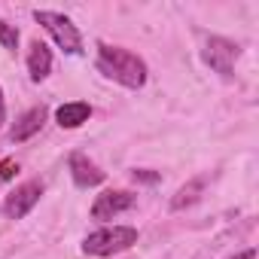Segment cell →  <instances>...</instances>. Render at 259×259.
Listing matches in <instances>:
<instances>
[{
  "mask_svg": "<svg viewBox=\"0 0 259 259\" xmlns=\"http://www.w3.org/2000/svg\"><path fill=\"white\" fill-rule=\"evenodd\" d=\"M95 64H98V70L107 79H113V82H119L125 89H141L147 82V64H144V58L135 55V52H128V49H122V46L98 43Z\"/></svg>",
  "mask_w": 259,
  "mask_h": 259,
  "instance_id": "1",
  "label": "cell"
},
{
  "mask_svg": "<svg viewBox=\"0 0 259 259\" xmlns=\"http://www.w3.org/2000/svg\"><path fill=\"white\" fill-rule=\"evenodd\" d=\"M132 244H138V229L135 226H113V229H98V232L85 235L82 253L85 256H113V253L128 250Z\"/></svg>",
  "mask_w": 259,
  "mask_h": 259,
  "instance_id": "2",
  "label": "cell"
},
{
  "mask_svg": "<svg viewBox=\"0 0 259 259\" xmlns=\"http://www.w3.org/2000/svg\"><path fill=\"white\" fill-rule=\"evenodd\" d=\"M34 19H37V25L46 28V34L58 43L61 52H67V55H82V34L76 31V25H73L67 16L49 13V10H37Z\"/></svg>",
  "mask_w": 259,
  "mask_h": 259,
  "instance_id": "3",
  "label": "cell"
},
{
  "mask_svg": "<svg viewBox=\"0 0 259 259\" xmlns=\"http://www.w3.org/2000/svg\"><path fill=\"white\" fill-rule=\"evenodd\" d=\"M238 55H241L238 43H232V40H226V37H207V43H204V49H201L204 64H207L210 70H217L220 76H232Z\"/></svg>",
  "mask_w": 259,
  "mask_h": 259,
  "instance_id": "4",
  "label": "cell"
},
{
  "mask_svg": "<svg viewBox=\"0 0 259 259\" xmlns=\"http://www.w3.org/2000/svg\"><path fill=\"white\" fill-rule=\"evenodd\" d=\"M40 195H43V183H40V180H28V183L16 186V189L7 195V201H4V217H7V220H22V217H28V213L37 207Z\"/></svg>",
  "mask_w": 259,
  "mask_h": 259,
  "instance_id": "5",
  "label": "cell"
},
{
  "mask_svg": "<svg viewBox=\"0 0 259 259\" xmlns=\"http://www.w3.org/2000/svg\"><path fill=\"white\" fill-rule=\"evenodd\" d=\"M135 201H138V195L128 192V189H107V192H101V195L95 198L92 217H95V220H113V217H119V213H125V210H132Z\"/></svg>",
  "mask_w": 259,
  "mask_h": 259,
  "instance_id": "6",
  "label": "cell"
},
{
  "mask_svg": "<svg viewBox=\"0 0 259 259\" xmlns=\"http://www.w3.org/2000/svg\"><path fill=\"white\" fill-rule=\"evenodd\" d=\"M46 116H49V110L40 104V107H31V110H25L19 119H16V125L10 128V141L13 144H25V141H31L40 128H43V122H46Z\"/></svg>",
  "mask_w": 259,
  "mask_h": 259,
  "instance_id": "7",
  "label": "cell"
},
{
  "mask_svg": "<svg viewBox=\"0 0 259 259\" xmlns=\"http://www.w3.org/2000/svg\"><path fill=\"white\" fill-rule=\"evenodd\" d=\"M70 177L79 189H89V186H101L104 183V171L82 153H73L70 156Z\"/></svg>",
  "mask_w": 259,
  "mask_h": 259,
  "instance_id": "8",
  "label": "cell"
},
{
  "mask_svg": "<svg viewBox=\"0 0 259 259\" xmlns=\"http://www.w3.org/2000/svg\"><path fill=\"white\" fill-rule=\"evenodd\" d=\"M49 70H52V52H49L46 43L34 40L31 43V52H28V73H31L34 82H43L49 76Z\"/></svg>",
  "mask_w": 259,
  "mask_h": 259,
  "instance_id": "9",
  "label": "cell"
},
{
  "mask_svg": "<svg viewBox=\"0 0 259 259\" xmlns=\"http://www.w3.org/2000/svg\"><path fill=\"white\" fill-rule=\"evenodd\" d=\"M89 116H92V107L85 101H70L55 110V119L61 128H79L82 122H89Z\"/></svg>",
  "mask_w": 259,
  "mask_h": 259,
  "instance_id": "10",
  "label": "cell"
},
{
  "mask_svg": "<svg viewBox=\"0 0 259 259\" xmlns=\"http://www.w3.org/2000/svg\"><path fill=\"white\" fill-rule=\"evenodd\" d=\"M204 183H207V177H195V180H189L186 186H180L177 195L171 198V210H183V207L195 204V201L201 198V192H204Z\"/></svg>",
  "mask_w": 259,
  "mask_h": 259,
  "instance_id": "11",
  "label": "cell"
},
{
  "mask_svg": "<svg viewBox=\"0 0 259 259\" xmlns=\"http://www.w3.org/2000/svg\"><path fill=\"white\" fill-rule=\"evenodd\" d=\"M0 43H4V49H10V52L19 49V31H16V25L0 22Z\"/></svg>",
  "mask_w": 259,
  "mask_h": 259,
  "instance_id": "12",
  "label": "cell"
},
{
  "mask_svg": "<svg viewBox=\"0 0 259 259\" xmlns=\"http://www.w3.org/2000/svg\"><path fill=\"white\" fill-rule=\"evenodd\" d=\"M16 171H19V165H16L13 159H4V162H0V180H13Z\"/></svg>",
  "mask_w": 259,
  "mask_h": 259,
  "instance_id": "13",
  "label": "cell"
},
{
  "mask_svg": "<svg viewBox=\"0 0 259 259\" xmlns=\"http://www.w3.org/2000/svg\"><path fill=\"white\" fill-rule=\"evenodd\" d=\"M135 180H141V183H159V174H150V171H135Z\"/></svg>",
  "mask_w": 259,
  "mask_h": 259,
  "instance_id": "14",
  "label": "cell"
},
{
  "mask_svg": "<svg viewBox=\"0 0 259 259\" xmlns=\"http://www.w3.org/2000/svg\"><path fill=\"white\" fill-rule=\"evenodd\" d=\"M229 259H256V250L250 247V250H241V253H235V256H229Z\"/></svg>",
  "mask_w": 259,
  "mask_h": 259,
  "instance_id": "15",
  "label": "cell"
},
{
  "mask_svg": "<svg viewBox=\"0 0 259 259\" xmlns=\"http://www.w3.org/2000/svg\"><path fill=\"white\" fill-rule=\"evenodd\" d=\"M7 122V104H4V89H0V128Z\"/></svg>",
  "mask_w": 259,
  "mask_h": 259,
  "instance_id": "16",
  "label": "cell"
}]
</instances>
